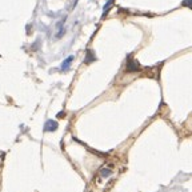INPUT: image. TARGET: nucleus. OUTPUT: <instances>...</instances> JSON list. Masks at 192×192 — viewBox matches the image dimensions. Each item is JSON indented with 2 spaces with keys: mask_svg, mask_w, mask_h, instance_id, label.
I'll return each mask as SVG.
<instances>
[{
  "mask_svg": "<svg viewBox=\"0 0 192 192\" xmlns=\"http://www.w3.org/2000/svg\"><path fill=\"white\" fill-rule=\"evenodd\" d=\"M190 1H191V0H185V1H184V5H190Z\"/></svg>",
  "mask_w": 192,
  "mask_h": 192,
  "instance_id": "nucleus-6",
  "label": "nucleus"
},
{
  "mask_svg": "<svg viewBox=\"0 0 192 192\" xmlns=\"http://www.w3.org/2000/svg\"><path fill=\"white\" fill-rule=\"evenodd\" d=\"M102 175L103 176H110L111 175V171L107 170V168H103V170H102Z\"/></svg>",
  "mask_w": 192,
  "mask_h": 192,
  "instance_id": "nucleus-5",
  "label": "nucleus"
},
{
  "mask_svg": "<svg viewBox=\"0 0 192 192\" xmlns=\"http://www.w3.org/2000/svg\"><path fill=\"white\" fill-rule=\"evenodd\" d=\"M56 128H58V123L54 122V120H48V122L46 123V126H44V129H46L47 132H52V131H55Z\"/></svg>",
  "mask_w": 192,
  "mask_h": 192,
  "instance_id": "nucleus-2",
  "label": "nucleus"
},
{
  "mask_svg": "<svg viewBox=\"0 0 192 192\" xmlns=\"http://www.w3.org/2000/svg\"><path fill=\"white\" fill-rule=\"evenodd\" d=\"M72 60H73V56H68V58L66 59V60L61 63V69L63 71H67L69 68V66H71V63H72Z\"/></svg>",
  "mask_w": 192,
  "mask_h": 192,
  "instance_id": "nucleus-3",
  "label": "nucleus"
},
{
  "mask_svg": "<svg viewBox=\"0 0 192 192\" xmlns=\"http://www.w3.org/2000/svg\"><path fill=\"white\" fill-rule=\"evenodd\" d=\"M76 4H78V0H73V7H75Z\"/></svg>",
  "mask_w": 192,
  "mask_h": 192,
  "instance_id": "nucleus-7",
  "label": "nucleus"
},
{
  "mask_svg": "<svg viewBox=\"0 0 192 192\" xmlns=\"http://www.w3.org/2000/svg\"><path fill=\"white\" fill-rule=\"evenodd\" d=\"M140 68V66H139L137 61L132 60V59H129L128 61H127V69L129 71V72H134V71H139Z\"/></svg>",
  "mask_w": 192,
  "mask_h": 192,
  "instance_id": "nucleus-1",
  "label": "nucleus"
},
{
  "mask_svg": "<svg viewBox=\"0 0 192 192\" xmlns=\"http://www.w3.org/2000/svg\"><path fill=\"white\" fill-rule=\"evenodd\" d=\"M112 4H114V0H110V1H108V4H105L104 5V10H103V13H107L108 11H110V8L112 7Z\"/></svg>",
  "mask_w": 192,
  "mask_h": 192,
  "instance_id": "nucleus-4",
  "label": "nucleus"
}]
</instances>
